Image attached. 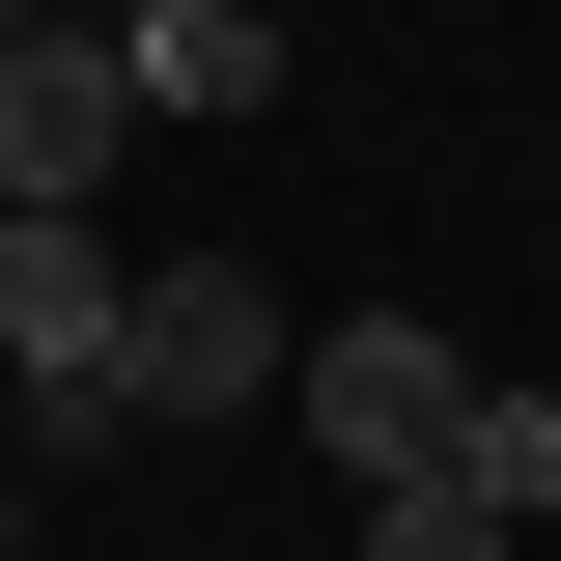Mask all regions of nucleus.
Returning a JSON list of instances; mask_svg holds the SVG:
<instances>
[{
	"mask_svg": "<svg viewBox=\"0 0 561 561\" xmlns=\"http://www.w3.org/2000/svg\"><path fill=\"white\" fill-rule=\"evenodd\" d=\"M113 309H140L113 225H84V197H0V421L84 449V421H113Z\"/></svg>",
	"mask_w": 561,
	"mask_h": 561,
	"instance_id": "1",
	"label": "nucleus"
},
{
	"mask_svg": "<svg viewBox=\"0 0 561 561\" xmlns=\"http://www.w3.org/2000/svg\"><path fill=\"white\" fill-rule=\"evenodd\" d=\"M280 365H309V337H280L253 253H140V309H113V421H253Z\"/></svg>",
	"mask_w": 561,
	"mask_h": 561,
	"instance_id": "2",
	"label": "nucleus"
},
{
	"mask_svg": "<svg viewBox=\"0 0 561 561\" xmlns=\"http://www.w3.org/2000/svg\"><path fill=\"white\" fill-rule=\"evenodd\" d=\"M280 421H309V449H337V478L393 505V478H449V421H478V365L421 337V309H337V337L280 365Z\"/></svg>",
	"mask_w": 561,
	"mask_h": 561,
	"instance_id": "3",
	"label": "nucleus"
},
{
	"mask_svg": "<svg viewBox=\"0 0 561 561\" xmlns=\"http://www.w3.org/2000/svg\"><path fill=\"white\" fill-rule=\"evenodd\" d=\"M113 140H140V57H113V28H28V57H0V197H84V225H113Z\"/></svg>",
	"mask_w": 561,
	"mask_h": 561,
	"instance_id": "4",
	"label": "nucleus"
},
{
	"mask_svg": "<svg viewBox=\"0 0 561 561\" xmlns=\"http://www.w3.org/2000/svg\"><path fill=\"white\" fill-rule=\"evenodd\" d=\"M113 57H140V113H280V28H253V0H140V28H113Z\"/></svg>",
	"mask_w": 561,
	"mask_h": 561,
	"instance_id": "5",
	"label": "nucleus"
},
{
	"mask_svg": "<svg viewBox=\"0 0 561 561\" xmlns=\"http://www.w3.org/2000/svg\"><path fill=\"white\" fill-rule=\"evenodd\" d=\"M505 534H534V505H505L478 449H449V478H393V505H365V561H505Z\"/></svg>",
	"mask_w": 561,
	"mask_h": 561,
	"instance_id": "6",
	"label": "nucleus"
},
{
	"mask_svg": "<svg viewBox=\"0 0 561 561\" xmlns=\"http://www.w3.org/2000/svg\"><path fill=\"white\" fill-rule=\"evenodd\" d=\"M0 561H28V478H0Z\"/></svg>",
	"mask_w": 561,
	"mask_h": 561,
	"instance_id": "7",
	"label": "nucleus"
},
{
	"mask_svg": "<svg viewBox=\"0 0 561 561\" xmlns=\"http://www.w3.org/2000/svg\"><path fill=\"white\" fill-rule=\"evenodd\" d=\"M0 57H28V0H0Z\"/></svg>",
	"mask_w": 561,
	"mask_h": 561,
	"instance_id": "8",
	"label": "nucleus"
}]
</instances>
